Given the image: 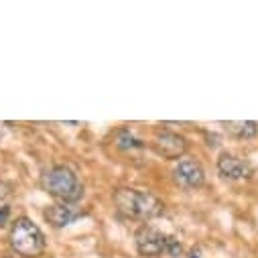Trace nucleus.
I'll return each mask as SVG.
<instances>
[{"label": "nucleus", "instance_id": "obj_5", "mask_svg": "<svg viewBox=\"0 0 258 258\" xmlns=\"http://www.w3.org/2000/svg\"><path fill=\"white\" fill-rule=\"evenodd\" d=\"M153 149L159 157L167 159V161H179L183 159V155L189 149V143L185 137L171 133V131H159L153 139Z\"/></svg>", "mask_w": 258, "mask_h": 258}, {"label": "nucleus", "instance_id": "obj_10", "mask_svg": "<svg viewBox=\"0 0 258 258\" xmlns=\"http://www.w3.org/2000/svg\"><path fill=\"white\" fill-rule=\"evenodd\" d=\"M9 216H11V208H9V206H0V226L7 224Z\"/></svg>", "mask_w": 258, "mask_h": 258}, {"label": "nucleus", "instance_id": "obj_1", "mask_svg": "<svg viewBox=\"0 0 258 258\" xmlns=\"http://www.w3.org/2000/svg\"><path fill=\"white\" fill-rule=\"evenodd\" d=\"M114 206L124 218L137 220V222H149L165 212V204L157 196H153L151 191H143V189H135V187L116 189Z\"/></svg>", "mask_w": 258, "mask_h": 258}, {"label": "nucleus", "instance_id": "obj_3", "mask_svg": "<svg viewBox=\"0 0 258 258\" xmlns=\"http://www.w3.org/2000/svg\"><path fill=\"white\" fill-rule=\"evenodd\" d=\"M11 248L23 258H39L45 252V234L29 218H17L9 232Z\"/></svg>", "mask_w": 258, "mask_h": 258}, {"label": "nucleus", "instance_id": "obj_2", "mask_svg": "<svg viewBox=\"0 0 258 258\" xmlns=\"http://www.w3.org/2000/svg\"><path fill=\"white\" fill-rule=\"evenodd\" d=\"M43 189L49 193L51 198L63 202V204H74L78 200H82L84 196V185L82 181L78 179V175L66 167V165H57V167H51L45 175H43V181H41Z\"/></svg>", "mask_w": 258, "mask_h": 258}, {"label": "nucleus", "instance_id": "obj_4", "mask_svg": "<svg viewBox=\"0 0 258 258\" xmlns=\"http://www.w3.org/2000/svg\"><path fill=\"white\" fill-rule=\"evenodd\" d=\"M135 244H137L139 254L147 256V258H157L163 252H167L171 256H179L181 254V244L175 238H171V236H167L161 230L151 228V226H141L137 230Z\"/></svg>", "mask_w": 258, "mask_h": 258}, {"label": "nucleus", "instance_id": "obj_6", "mask_svg": "<svg viewBox=\"0 0 258 258\" xmlns=\"http://www.w3.org/2000/svg\"><path fill=\"white\" fill-rule=\"evenodd\" d=\"M173 181L183 189H198L206 181V171L196 159H181L173 169Z\"/></svg>", "mask_w": 258, "mask_h": 258}, {"label": "nucleus", "instance_id": "obj_7", "mask_svg": "<svg viewBox=\"0 0 258 258\" xmlns=\"http://www.w3.org/2000/svg\"><path fill=\"white\" fill-rule=\"evenodd\" d=\"M218 171L224 179H230V181H244V179H250L254 175L252 165L246 159H240L232 153H222L220 155Z\"/></svg>", "mask_w": 258, "mask_h": 258}, {"label": "nucleus", "instance_id": "obj_11", "mask_svg": "<svg viewBox=\"0 0 258 258\" xmlns=\"http://www.w3.org/2000/svg\"><path fill=\"white\" fill-rule=\"evenodd\" d=\"M189 258H202V256H200V250H191Z\"/></svg>", "mask_w": 258, "mask_h": 258}, {"label": "nucleus", "instance_id": "obj_8", "mask_svg": "<svg viewBox=\"0 0 258 258\" xmlns=\"http://www.w3.org/2000/svg\"><path fill=\"white\" fill-rule=\"evenodd\" d=\"M78 218H80V212L72 204H57V206H51L45 210V220L55 228L70 226Z\"/></svg>", "mask_w": 258, "mask_h": 258}, {"label": "nucleus", "instance_id": "obj_9", "mask_svg": "<svg viewBox=\"0 0 258 258\" xmlns=\"http://www.w3.org/2000/svg\"><path fill=\"white\" fill-rule=\"evenodd\" d=\"M226 133L234 139L246 141V139H254L258 135V122H250V120H242V122H224Z\"/></svg>", "mask_w": 258, "mask_h": 258}]
</instances>
